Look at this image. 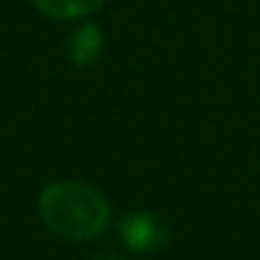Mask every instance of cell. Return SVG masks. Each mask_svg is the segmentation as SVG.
<instances>
[{
    "mask_svg": "<svg viewBox=\"0 0 260 260\" xmlns=\"http://www.w3.org/2000/svg\"><path fill=\"white\" fill-rule=\"evenodd\" d=\"M104 51V37H101V28L98 25H81V28L73 31L68 42V53H70V62L76 68H90L92 62H98Z\"/></svg>",
    "mask_w": 260,
    "mask_h": 260,
    "instance_id": "obj_3",
    "label": "cell"
},
{
    "mask_svg": "<svg viewBox=\"0 0 260 260\" xmlns=\"http://www.w3.org/2000/svg\"><path fill=\"white\" fill-rule=\"evenodd\" d=\"M40 218L70 241H90L109 224V202L87 182H56L40 196Z\"/></svg>",
    "mask_w": 260,
    "mask_h": 260,
    "instance_id": "obj_1",
    "label": "cell"
},
{
    "mask_svg": "<svg viewBox=\"0 0 260 260\" xmlns=\"http://www.w3.org/2000/svg\"><path fill=\"white\" fill-rule=\"evenodd\" d=\"M120 238L135 252H157L168 243L171 232L154 213H132L120 221Z\"/></svg>",
    "mask_w": 260,
    "mask_h": 260,
    "instance_id": "obj_2",
    "label": "cell"
},
{
    "mask_svg": "<svg viewBox=\"0 0 260 260\" xmlns=\"http://www.w3.org/2000/svg\"><path fill=\"white\" fill-rule=\"evenodd\" d=\"M98 260H118V257H98Z\"/></svg>",
    "mask_w": 260,
    "mask_h": 260,
    "instance_id": "obj_5",
    "label": "cell"
},
{
    "mask_svg": "<svg viewBox=\"0 0 260 260\" xmlns=\"http://www.w3.org/2000/svg\"><path fill=\"white\" fill-rule=\"evenodd\" d=\"M40 12H45L48 17L56 20H76L87 17V14L98 12L104 6V0H31Z\"/></svg>",
    "mask_w": 260,
    "mask_h": 260,
    "instance_id": "obj_4",
    "label": "cell"
}]
</instances>
